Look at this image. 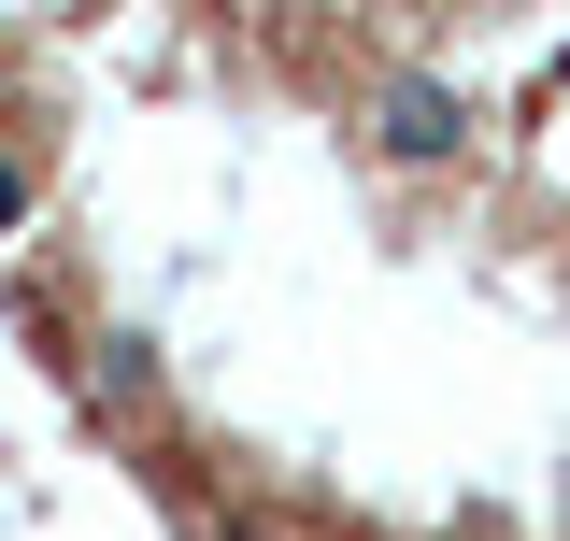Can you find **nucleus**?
Returning <instances> with one entry per match:
<instances>
[{"instance_id":"nucleus-1","label":"nucleus","mask_w":570,"mask_h":541,"mask_svg":"<svg viewBox=\"0 0 570 541\" xmlns=\"http://www.w3.org/2000/svg\"><path fill=\"white\" fill-rule=\"evenodd\" d=\"M456 129H471V100H456V86H442V71H371V142H385V157H456Z\"/></svg>"},{"instance_id":"nucleus-2","label":"nucleus","mask_w":570,"mask_h":541,"mask_svg":"<svg viewBox=\"0 0 570 541\" xmlns=\"http://www.w3.org/2000/svg\"><path fill=\"white\" fill-rule=\"evenodd\" d=\"M14 214H29V171H14V157H0V228H14Z\"/></svg>"}]
</instances>
